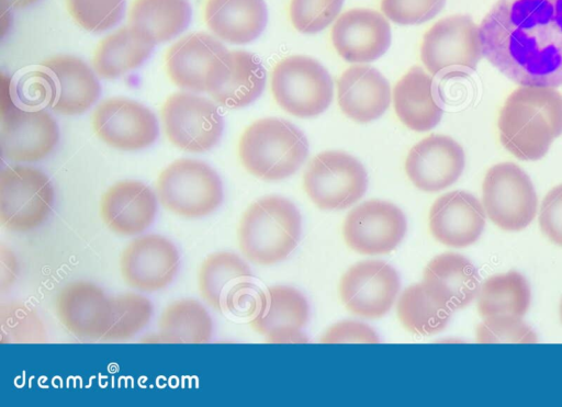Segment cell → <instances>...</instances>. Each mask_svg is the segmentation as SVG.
I'll list each match as a JSON object with an SVG mask.
<instances>
[{
	"label": "cell",
	"instance_id": "obj_29",
	"mask_svg": "<svg viewBox=\"0 0 562 407\" xmlns=\"http://www.w3.org/2000/svg\"><path fill=\"white\" fill-rule=\"evenodd\" d=\"M396 116L409 129L427 132L441 120L443 108L432 77L422 67H412L395 84Z\"/></svg>",
	"mask_w": 562,
	"mask_h": 407
},
{
	"label": "cell",
	"instance_id": "obj_41",
	"mask_svg": "<svg viewBox=\"0 0 562 407\" xmlns=\"http://www.w3.org/2000/svg\"><path fill=\"white\" fill-rule=\"evenodd\" d=\"M445 4L446 0H381V10L396 24L414 25L434 19Z\"/></svg>",
	"mask_w": 562,
	"mask_h": 407
},
{
	"label": "cell",
	"instance_id": "obj_14",
	"mask_svg": "<svg viewBox=\"0 0 562 407\" xmlns=\"http://www.w3.org/2000/svg\"><path fill=\"white\" fill-rule=\"evenodd\" d=\"M397 271L387 262L366 260L351 265L340 278L339 296L353 315L376 319L393 306L400 293Z\"/></svg>",
	"mask_w": 562,
	"mask_h": 407
},
{
	"label": "cell",
	"instance_id": "obj_20",
	"mask_svg": "<svg viewBox=\"0 0 562 407\" xmlns=\"http://www.w3.org/2000/svg\"><path fill=\"white\" fill-rule=\"evenodd\" d=\"M465 166L464 150L447 135L431 134L415 144L405 159L411 182L425 192H438L452 185Z\"/></svg>",
	"mask_w": 562,
	"mask_h": 407
},
{
	"label": "cell",
	"instance_id": "obj_19",
	"mask_svg": "<svg viewBox=\"0 0 562 407\" xmlns=\"http://www.w3.org/2000/svg\"><path fill=\"white\" fill-rule=\"evenodd\" d=\"M310 306L306 297L296 289L272 285L260 290L255 314L249 325L268 342H304L302 330L308 323Z\"/></svg>",
	"mask_w": 562,
	"mask_h": 407
},
{
	"label": "cell",
	"instance_id": "obj_18",
	"mask_svg": "<svg viewBox=\"0 0 562 407\" xmlns=\"http://www.w3.org/2000/svg\"><path fill=\"white\" fill-rule=\"evenodd\" d=\"M47 74L43 80L48 88L47 105L61 115L87 112L99 99L101 87L89 65L72 55H55L42 63Z\"/></svg>",
	"mask_w": 562,
	"mask_h": 407
},
{
	"label": "cell",
	"instance_id": "obj_8",
	"mask_svg": "<svg viewBox=\"0 0 562 407\" xmlns=\"http://www.w3.org/2000/svg\"><path fill=\"white\" fill-rule=\"evenodd\" d=\"M271 92L285 112L296 117H314L333 101L334 84L327 69L316 59L294 55L280 60L271 72Z\"/></svg>",
	"mask_w": 562,
	"mask_h": 407
},
{
	"label": "cell",
	"instance_id": "obj_4",
	"mask_svg": "<svg viewBox=\"0 0 562 407\" xmlns=\"http://www.w3.org/2000/svg\"><path fill=\"white\" fill-rule=\"evenodd\" d=\"M308 155L305 134L283 118L266 117L251 123L241 134L238 157L252 176L268 181L294 174Z\"/></svg>",
	"mask_w": 562,
	"mask_h": 407
},
{
	"label": "cell",
	"instance_id": "obj_11",
	"mask_svg": "<svg viewBox=\"0 0 562 407\" xmlns=\"http://www.w3.org/2000/svg\"><path fill=\"white\" fill-rule=\"evenodd\" d=\"M161 122L169 142L181 150L204 152L221 140L224 120L217 105L192 92H176L161 108Z\"/></svg>",
	"mask_w": 562,
	"mask_h": 407
},
{
	"label": "cell",
	"instance_id": "obj_13",
	"mask_svg": "<svg viewBox=\"0 0 562 407\" xmlns=\"http://www.w3.org/2000/svg\"><path fill=\"white\" fill-rule=\"evenodd\" d=\"M95 135L119 150L135 151L151 146L158 138V120L144 104L127 98H109L93 110Z\"/></svg>",
	"mask_w": 562,
	"mask_h": 407
},
{
	"label": "cell",
	"instance_id": "obj_10",
	"mask_svg": "<svg viewBox=\"0 0 562 407\" xmlns=\"http://www.w3.org/2000/svg\"><path fill=\"white\" fill-rule=\"evenodd\" d=\"M485 214L501 229H525L536 217L538 197L529 176L516 163L491 167L482 184Z\"/></svg>",
	"mask_w": 562,
	"mask_h": 407
},
{
	"label": "cell",
	"instance_id": "obj_22",
	"mask_svg": "<svg viewBox=\"0 0 562 407\" xmlns=\"http://www.w3.org/2000/svg\"><path fill=\"white\" fill-rule=\"evenodd\" d=\"M55 308L63 326L79 339L102 340L111 320V296L93 282L78 280L64 285Z\"/></svg>",
	"mask_w": 562,
	"mask_h": 407
},
{
	"label": "cell",
	"instance_id": "obj_46",
	"mask_svg": "<svg viewBox=\"0 0 562 407\" xmlns=\"http://www.w3.org/2000/svg\"><path fill=\"white\" fill-rule=\"evenodd\" d=\"M560 317H561V320H562V299H561V304H560Z\"/></svg>",
	"mask_w": 562,
	"mask_h": 407
},
{
	"label": "cell",
	"instance_id": "obj_16",
	"mask_svg": "<svg viewBox=\"0 0 562 407\" xmlns=\"http://www.w3.org/2000/svg\"><path fill=\"white\" fill-rule=\"evenodd\" d=\"M179 265L180 255L176 245L158 234L137 236L120 257V271L125 284L146 293L167 287Z\"/></svg>",
	"mask_w": 562,
	"mask_h": 407
},
{
	"label": "cell",
	"instance_id": "obj_5",
	"mask_svg": "<svg viewBox=\"0 0 562 407\" xmlns=\"http://www.w3.org/2000/svg\"><path fill=\"white\" fill-rule=\"evenodd\" d=\"M156 194L169 212L186 218H200L216 211L224 197L217 172L206 162L180 158L158 176Z\"/></svg>",
	"mask_w": 562,
	"mask_h": 407
},
{
	"label": "cell",
	"instance_id": "obj_7",
	"mask_svg": "<svg viewBox=\"0 0 562 407\" xmlns=\"http://www.w3.org/2000/svg\"><path fill=\"white\" fill-rule=\"evenodd\" d=\"M483 56L479 26L469 15L437 21L424 35L420 59L426 69L442 79L472 74Z\"/></svg>",
	"mask_w": 562,
	"mask_h": 407
},
{
	"label": "cell",
	"instance_id": "obj_32",
	"mask_svg": "<svg viewBox=\"0 0 562 407\" xmlns=\"http://www.w3.org/2000/svg\"><path fill=\"white\" fill-rule=\"evenodd\" d=\"M155 46L134 27H120L98 44L92 57L93 70L104 79L119 78L140 67L150 57Z\"/></svg>",
	"mask_w": 562,
	"mask_h": 407
},
{
	"label": "cell",
	"instance_id": "obj_34",
	"mask_svg": "<svg viewBox=\"0 0 562 407\" xmlns=\"http://www.w3.org/2000/svg\"><path fill=\"white\" fill-rule=\"evenodd\" d=\"M477 310L483 318L492 316H515L522 318L531 299L526 278L509 271L487 278L479 289Z\"/></svg>",
	"mask_w": 562,
	"mask_h": 407
},
{
	"label": "cell",
	"instance_id": "obj_30",
	"mask_svg": "<svg viewBox=\"0 0 562 407\" xmlns=\"http://www.w3.org/2000/svg\"><path fill=\"white\" fill-rule=\"evenodd\" d=\"M204 21L217 38L243 45L263 32L268 9L265 0H206Z\"/></svg>",
	"mask_w": 562,
	"mask_h": 407
},
{
	"label": "cell",
	"instance_id": "obj_45",
	"mask_svg": "<svg viewBox=\"0 0 562 407\" xmlns=\"http://www.w3.org/2000/svg\"><path fill=\"white\" fill-rule=\"evenodd\" d=\"M38 0H1V4L12 9H25Z\"/></svg>",
	"mask_w": 562,
	"mask_h": 407
},
{
	"label": "cell",
	"instance_id": "obj_28",
	"mask_svg": "<svg viewBox=\"0 0 562 407\" xmlns=\"http://www.w3.org/2000/svg\"><path fill=\"white\" fill-rule=\"evenodd\" d=\"M226 52L222 42L211 34H188L167 50L165 63L168 77L183 90L205 92L206 77L213 61Z\"/></svg>",
	"mask_w": 562,
	"mask_h": 407
},
{
	"label": "cell",
	"instance_id": "obj_40",
	"mask_svg": "<svg viewBox=\"0 0 562 407\" xmlns=\"http://www.w3.org/2000/svg\"><path fill=\"white\" fill-rule=\"evenodd\" d=\"M476 341L480 343L497 342H537L536 332L520 318L515 316H492L476 327Z\"/></svg>",
	"mask_w": 562,
	"mask_h": 407
},
{
	"label": "cell",
	"instance_id": "obj_35",
	"mask_svg": "<svg viewBox=\"0 0 562 407\" xmlns=\"http://www.w3.org/2000/svg\"><path fill=\"white\" fill-rule=\"evenodd\" d=\"M453 312L436 304L420 283L406 287L396 304L397 317L409 332L423 336L442 331Z\"/></svg>",
	"mask_w": 562,
	"mask_h": 407
},
{
	"label": "cell",
	"instance_id": "obj_1",
	"mask_svg": "<svg viewBox=\"0 0 562 407\" xmlns=\"http://www.w3.org/2000/svg\"><path fill=\"white\" fill-rule=\"evenodd\" d=\"M483 56L519 86H562V0H498L480 26Z\"/></svg>",
	"mask_w": 562,
	"mask_h": 407
},
{
	"label": "cell",
	"instance_id": "obj_15",
	"mask_svg": "<svg viewBox=\"0 0 562 407\" xmlns=\"http://www.w3.org/2000/svg\"><path fill=\"white\" fill-rule=\"evenodd\" d=\"M407 221L400 207L382 200H368L352 208L342 224L347 246L367 256L385 255L403 240Z\"/></svg>",
	"mask_w": 562,
	"mask_h": 407
},
{
	"label": "cell",
	"instance_id": "obj_44",
	"mask_svg": "<svg viewBox=\"0 0 562 407\" xmlns=\"http://www.w3.org/2000/svg\"><path fill=\"white\" fill-rule=\"evenodd\" d=\"M1 292H7L15 282L19 273V262L11 248L1 245Z\"/></svg>",
	"mask_w": 562,
	"mask_h": 407
},
{
	"label": "cell",
	"instance_id": "obj_42",
	"mask_svg": "<svg viewBox=\"0 0 562 407\" xmlns=\"http://www.w3.org/2000/svg\"><path fill=\"white\" fill-rule=\"evenodd\" d=\"M539 226L555 245L562 246V184L551 189L539 210Z\"/></svg>",
	"mask_w": 562,
	"mask_h": 407
},
{
	"label": "cell",
	"instance_id": "obj_24",
	"mask_svg": "<svg viewBox=\"0 0 562 407\" xmlns=\"http://www.w3.org/2000/svg\"><path fill=\"white\" fill-rule=\"evenodd\" d=\"M157 194L144 182L122 180L111 185L100 201L105 226L122 236H137L156 219Z\"/></svg>",
	"mask_w": 562,
	"mask_h": 407
},
{
	"label": "cell",
	"instance_id": "obj_6",
	"mask_svg": "<svg viewBox=\"0 0 562 407\" xmlns=\"http://www.w3.org/2000/svg\"><path fill=\"white\" fill-rule=\"evenodd\" d=\"M55 191L49 177L27 165H10L0 171V223L10 231L27 233L49 217Z\"/></svg>",
	"mask_w": 562,
	"mask_h": 407
},
{
	"label": "cell",
	"instance_id": "obj_38",
	"mask_svg": "<svg viewBox=\"0 0 562 407\" xmlns=\"http://www.w3.org/2000/svg\"><path fill=\"white\" fill-rule=\"evenodd\" d=\"M72 19L85 30L101 33L123 18L125 0H66Z\"/></svg>",
	"mask_w": 562,
	"mask_h": 407
},
{
	"label": "cell",
	"instance_id": "obj_36",
	"mask_svg": "<svg viewBox=\"0 0 562 407\" xmlns=\"http://www.w3.org/2000/svg\"><path fill=\"white\" fill-rule=\"evenodd\" d=\"M154 314L151 301L136 292L111 296V320L102 341H125L142 332Z\"/></svg>",
	"mask_w": 562,
	"mask_h": 407
},
{
	"label": "cell",
	"instance_id": "obj_21",
	"mask_svg": "<svg viewBox=\"0 0 562 407\" xmlns=\"http://www.w3.org/2000/svg\"><path fill=\"white\" fill-rule=\"evenodd\" d=\"M330 39L337 54L346 61L371 63L389 49L391 26L385 16L375 10L350 9L336 20Z\"/></svg>",
	"mask_w": 562,
	"mask_h": 407
},
{
	"label": "cell",
	"instance_id": "obj_25",
	"mask_svg": "<svg viewBox=\"0 0 562 407\" xmlns=\"http://www.w3.org/2000/svg\"><path fill=\"white\" fill-rule=\"evenodd\" d=\"M422 284L436 304L454 312L467 307L476 297L480 276L468 258L446 252L428 262Z\"/></svg>",
	"mask_w": 562,
	"mask_h": 407
},
{
	"label": "cell",
	"instance_id": "obj_33",
	"mask_svg": "<svg viewBox=\"0 0 562 407\" xmlns=\"http://www.w3.org/2000/svg\"><path fill=\"white\" fill-rule=\"evenodd\" d=\"M191 14L188 0H134L128 10V25L158 44L182 33Z\"/></svg>",
	"mask_w": 562,
	"mask_h": 407
},
{
	"label": "cell",
	"instance_id": "obj_23",
	"mask_svg": "<svg viewBox=\"0 0 562 407\" xmlns=\"http://www.w3.org/2000/svg\"><path fill=\"white\" fill-rule=\"evenodd\" d=\"M485 217L482 203L473 194L456 190L440 195L431 205L429 230L442 245L464 248L480 238Z\"/></svg>",
	"mask_w": 562,
	"mask_h": 407
},
{
	"label": "cell",
	"instance_id": "obj_39",
	"mask_svg": "<svg viewBox=\"0 0 562 407\" xmlns=\"http://www.w3.org/2000/svg\"><path fill=\"white\" fill-rule=\"evenodd\" d=\"M345 0H291L289 16L295 30L315 34L325 30L340 13Z\"/></svg>",
	"mask_w": 562,
	"mask_h": 407
},
{
	"label": "cell",
	"instance_id": "obj_3",
	"mask_svg": "<svg viewBox=\"0 0 562 407\" xmlns=\"http://www.w3.org/2000/svg\"><path fill=\"white\" fill-rule=\"evenodd\" d=\"M302 234V216L290 200L263 196L244 212L237 239L241 253L252 263L281 262L296 248Z\"/></svg>",
	"mask_w": 562,
	"mask_h": 407
},
{
	"label": "cell",
	"instance_id": "obj_9",
	"mask_svg": "<svg viewBox=\"0 0 562 407\" xmlns=\"http://www.w3.org/2000/svg\"><path fill=\"white\" fill-rule=\"evenodd\" d=\"M303 188L321 210H345L364 195L368 174L356 157L340 150H326L310 161Z\"/></svg>",
	"mask_w": 562,
	"mask_h": 407
},
{
	"label": "cell",
	"instance_id": "obj_31",
	"mask_svg": "<svg viewBox=\"0 0 562 407\" xmlns=\"http://www.w3.org/2000/svg\"><path fill=\"white\" fill-rule=\"evenodd\" d=\"M158 332L140 339L143 342L207 343L213 337V320L207 309L194 298H179L168 304L159 315Z\"/></svg>",
	"mask_w": 562,
	"mask_h": 407
},
{
	"label": "cell",
	"instance_id": "obj_2",
	"mask_svg": "<svg viewBox=\"0 0 562 407\" xmlns=\"http://www.w3.org/2000/svg\"><path fill=\"white\" fill-rule=\"evenodd\" d=\"M497 129L502 145L516 158L541 159L562 134V94L552 87L515 89L499 111Z\"/></svg>",
	"mask_w": 562,
	"mask_h": 407
},
{
	"label": "cell",
	"instance_id": "obj_37",
	"mask_svg": "<svg viewBox=\"0 0 562 407\" xmlns=\"http://www.w3.org/2000/svg\"><path fill=\"white\" fill-rule=\"evenodd\" d=\"M1 343H42L46 340L44 323L37 312L19 301L0 305Z\"/></svg>",
	"mask_w": 562,
	"mask_h": 407
},
{
	"label": "cell",
	"instance_id": "obj_17",
	"mask_svg": "<svg viewBox=\"0 0 562 407\" xmlns=\"http://www.w3.org/2000/svg\"><path fill=\"white\" fill-rule=\"evenodd\" d=\"M266 79V69L256 55L241 49L227 50L213 61L205 92L224 108L241 109L262 94Z\"/></svg>",
	"mask_w": 562,
	"mask_h": 407
},
{
	"label": "cell",
	"instance_id": "obj_27",
	"mask_svg": "<svg viewBox=\"0 0 562 407\" xmlns=\"http://www.w3.org/2000/svg\"><path fill=\"white\" fill-rule=\"evenodd\" d=\"M337 100L341 112L358 123L372 122L387 110L391 87L375 68L355 65L337 80Z\"/></svg>",
	"mask_w": 562,
	"mask_h": 407
},
{
	"label": "cell",
	"instance_id": "obj_26",
	"mask_svg": "<svg viewBox=\"0 0 562 407\" xmlns=\"http://www.w3.org/2000/svg\"><path fill=\"white\" fill-rule=\"evenodd\" d=\"M252 279L250 267L237 253L217 251L202 261L198 286L207 305L229 315L238 297L255 284Z\"/></svg>",
	"mask_w": 562,
	"mask_h": 407
},
{
	"label": "cell",
	"instance_id": "obj_12",
	"mask_svg": "<svg viewBox=\"0 0 562 407\" xmlns=\"http://www.w3.org/2000/svg\"><path fill=\"white\" fill-rule=\"evenodd\" d=\"M59 127L42 108L9 105L1 112L0 148L3 159L14 163L45 159L59 142Z\"/></svg>",
	"mask_w": 562,
	"mask_h": 407
},
{
	"label": "cell",
	"instance_id": "obj_43",
	"mask_svg": "<svg viewBox=\"0 0 562 407\" xmlns=\"http://www.w3.org/2000/svg\"><path fill=\"white\" fill-rule=\"evenodd\" d=\"M322 342H368L378 343L376 332L366 324L344 320L331 326L321 339Z\"/></svg>",
	"mask_w": 562,
	"mask_h": 407
}]
</instances>
